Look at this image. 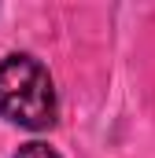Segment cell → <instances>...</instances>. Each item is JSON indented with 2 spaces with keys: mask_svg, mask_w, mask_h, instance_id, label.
<instances>
[{
  "mask_svg": "<svg viewBox=\"0 0 155 158\" xmlns=\"http://www.w3.org/2000/svg\"><path fill=\"white\" fill-rule=\"evenodd\" d=\"M0 114L22 129H48L55 121V88L37 59L7 55L0 63Z\"/></svg>",
  "mask_w": 155,
  "mask_h": 158,
  "instance_id": "obj_1",
  "label": "cell"
},
{
  "mask_svg": "<svg viewBox=\"0 0 155 158\" xmlns=\"http://www.w3.org/2000/svg\"><path fill=\"white\" fill-rule=\"evenodd\" d=\"M19 158H59L52 147H44V143H26L22 151H19Z\"/></svg>",
  "mask_w": 155,
  "mask_h": 158,
  "instance_id": "obj_2",
  "label": "cell"
}]
</instances>
